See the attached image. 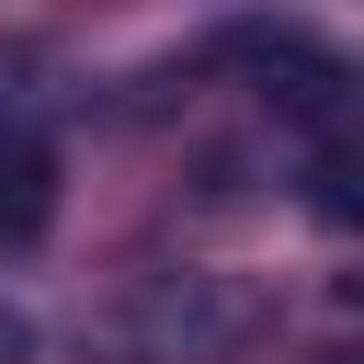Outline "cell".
<instances>
[{"label": "cell", "mask_w": 364, "mask_h": 364, "mask_svg": "<svg viewBox=\"0 0 364 364\" xmlns=\"http://www.w3.org/2000/svg\"><path fill=\"white\" fill-rule=\"evenodd\" d=\"M23 353H34V318H23L11 296H0V364H23Z\"/></svg>", "instance_id": "4"}, {"label": "cell", "mask_w": 364, "mask_h": 364, "mask_svg": "<svg viewBox=\"0 0 364 364\" xmlns=\"http://www.w3.org/2000/svg\"><path fill=\"white\" fill-rule=\"evenodd\" d=\"M250 330H262V296L228 284V273H148L136 307H125V341H136L148 364H216V353H239Z\"/></svg>", "instance_id": "1"}, {"label": "cell", "mask_w": 364, "mask_h": 364, "mask_svg": "<svg viewBox=\"0 0 364 364\" xmlns=\"http://www.w3.org/2000/svg\"><path fill=\"white\" fill-rule=\"evenodd\" d=\"M216 57H228V68H250L296 125L341 136V114H353V68H341L318 34H296V23H239V34H216Z\"/></svg>", "instance_id": "2"}, {"label": "cell", "mask_w": 364, "mask_h": 364, "mask_svg": "<svg viewBox=\"0 0 364 364\" xmlns=\"http://www.w3.org/2000/svg\"><path fill=\"white\" fill-rule=\"evenodd\" d=\"M46 216H57V159H46V136H34V125H11V114H0V250L46 239Z\"/></svg>", "instance_id": "3"}]
</instances>
